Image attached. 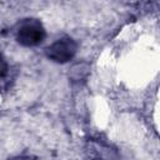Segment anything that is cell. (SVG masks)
Wrapping results in <instances>:
<instances>
[{"label":"cell","mask_w":160,"mask_h":160,"mask_svg":"<svg viewBox=\"0 0 160 160\" xmlns=\"http://www.w3.org/2000/svg\"><path fill=\"white\" fill-rule=\"evenodd\" d=\"M91 160H105V159H102L101 156H94Z\"/></svg>","instance_id":"8992f818"},{"label":"cell","mask_w":160,"mask_h":160,"mask_svg":"<svg viewBox=\"0 0 160 160\" xmlns=\"http://www.w3.org/2000/svg\"><path fill=\"white\" fill-rule=\"evenodd\" d=\"M78 51V44L76 41L70 36H62L58 40H55L51 45H49L45 49L46 56L58 64H65L74 59L75 54Z\"/></svg>","instance_id":"7a4b0ae2"},{"label":"cell","mask_w":160,"mask_h":160,"mask_svg":"<svg viewBox=\"0 0 160 160\" xmlns=\"http://www.w3.org/2000/svg\"><path fill=\"white\" fill-rule=\"evenodd\" d=\"M88 72H89V65L85 62H81V64H76L71 69L70 76L72 81H79V80H84L88 76Z\"/></svg>","instance_id":"3957f363"},{"label":"cell","mask_w":160,"mask_h":160,"mask_svg":"<svg viewBox=\"0 0 160 160\" xmlns=\"http://www.w3.org/2000/svg\"><path fill=\"white\" fill-rule=\"evenodd\" d=\"M45 36V28L38 19H24L16 29V41L26 48L41 44Z\"/></svg>","instance_id":"6da1fadb"},{"label":"cell","mask_w":160,"mask_h":160,"mask_svg":"<svg viewBox=\"0 0 160 160\" xmlns=\"http://www.w3.org/2000/svg\"><path fill=\"white\" fill-rule=\"evenodd\" d=\"M9 74V64L0 58V79H5Z\"/></svg>","instance_id":"277c9868"},{"label":"cell","mask_w":160,"mask_h":160,"mask_svg":"<svg viewBox=\"0 0 160 160\" xmlns=\"http://www.w3.org/2000/svg\"><path fill=\"white\" fill-rule=\"evenodd\" d=\"M9 160H38V158L35 156H30V155H21V156H15V158H11Z\"/></svg>","instance_id":"5b68a950"}]
</instances>
